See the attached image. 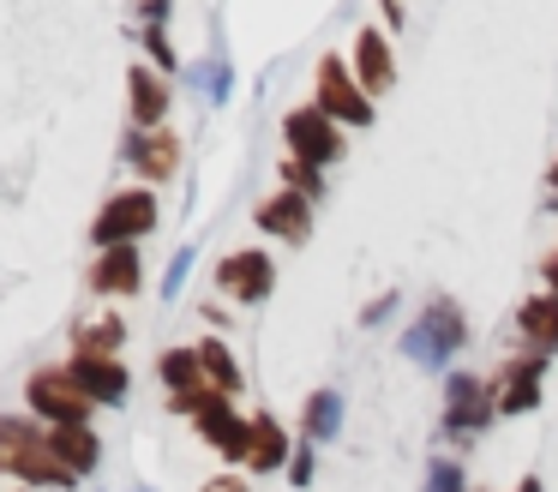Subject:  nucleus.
<instances>
[{"label":"nucleus","instance_id":"f257e3e1","mask_svg":"<svg viewBox=\"0 0 558 492\" xmlns=\"http://www.w3.org/2000/svg\"><path fill=\"white\" fill-rule=\"evenodd\" d=\"M462 336H469L462 331V307L438 295V300H426V312L402 331V355H409L414 367H450V355L462 348Z\"/></svg>","mask_w":558,"mask_h":492},{"label":"nucleus","instance_id":"f03ea898","mask_svg":"<svg viewBox=\"0 0 558 492\" xmlns=\"http://www.w3.org/2000/svg\"><path fill=\"white\" fill-rule=\"evenodd\" d=\"M181 415H198L193 427H198V439H210L222 456H234V463H246V432H253V420H241L229 408V396L222 391H210V384H198V391H186V396H169Z\"/></svg>","mask_w":558,"mask_h":492},{"label":"nucleus","instance_id":"7ed1b4c3","mask_svg":"<svg viewBox=\"0 0 558 492\" xmlns=\"http://www.w3.org/2000/svg\"><path fill=\"white\" fill-rule=\"evenodd\" d=\"M282 139H289V156H301V163H313V168H330V163L349 156V139H342L337 120L318 103L289 108V115H282Z\"/></svg>","mask_w":558,"mask_h":492},{"label":"nucleus","instance_id":"20e7f679","mask_svg":"<svg viewBox=\"0 0 558 492\" xmlns=\"http://www.w3.org/2000/svg\"><path fill=\"white\" fill-rule=\"evenodd\" d=\"M150 228H157V192H150V187H133V192H114V199L97 211L90 240L109 252V247H133V240L150 235Z\"/></svg>","mask_w":558,"mask_h":492},{"label":"nucleus","instance_id":"39448f33","mask_svg":"<svg viewBox=\"0 0 558 492\" xmlns=\"http://www.w3.org/2000/svg\"><path fill=\"white\" fill-rule=\"evenodd\" d=\"M25 403L37 408L43 420H54V427H90V396L73 384V372L66 367H43V372H31V384H25Z\"/></svg>","mask_w":558,"mask_h":492},{"label":"nucleus","instance_id":"423d86ee","mask_svg":"<svg viewBox=\"0 0 558 492\" xmlns=\"http://www.w3.org/2000/svg\"><path fill=\"white\" fill-rule=\"evenodd\" d=\"M318 108H325L337 127H373V96H366L361 79L342 67V55L318 60Z\"/></svg>","mask_w":558,"mask_h":492},{"label":"nucleus","instance_id":"0eeeda50","mask_svg":"<svg viewBox=\"0 0 558 492\" xmlns=\"http://www.w3.org/2000/svg\"><path fill=\"white\" fill-rule=\"evenodd\" d=\"M217 288L229 300H241V307H258V300L277 288V264H270L258 247H241V252H229V259L217 264Z\"/></svg>","mask_w":558,"mask_h":492},{"label":"nucleus","instance_id":"6e6552de","mask_svg":"<svg viewBox=\"0 0 558 492\" xmlns=\"http://www.w3.org/2000/svg\"><path fill=\"white\" fill-rule=\"evenodd\" d=\"M493 415H498L493 384H481L474 372H450V384H445V427H457V432H481Z\"/></svg>","mask_w":558,"mask_h":492},{"label":"nucleus","instance_id":"1a4fd4ad","mask_svg":"<svg viewBox=\"0 0 558 492\" xmlns=\"http://www.w3.org/2000/svg\"><path fill=\"white\" fill-rule=\"evenodd\" d=\"M126 163L138 168V180H169L181 168V139L169 127L157 132H126Z\"/></svg>","mask_w":558,"mask_h":492},{"label":"nucleus","instance_id":"9d476101","mask_svg":"<svg viewBox=\"0 0 558 492\" xmlns=\"http://www.w3.org/2000/svg\"><path fill=\"white\" fill-rule=\"evenodd\" d=\"M541 367H546V355H529V360H510V367L498 372V384H493L498 415H529V408L541 403Z\"/></svg>","mask_w":558,"mask_h":492},{"label":"nucleus","instance_id":"9b49d317","mask_svg":"<svg viewBox=\"0 0 558 492\" xmlns=\"http://www.w3.org/2000/svg\"><path fill=\"white\" fill-rule=\"evenodd\" d=\"M258 228H270L277 240H306L313 235V199L306 192H270L265 204H258Z\"/></svg>","mask_w":558,"mask_h":492},{"label":"nucleus","instance_id":"f8f14e48","mask_svg":"<svg viewBox=\"0 0 558 492\" xmlns=\"http://www.w3.org/2000/svg\"><path fill=\"white\" fill-rule=\"evenodd\" d=\"M354 79L366 96H385L397 84V60H390L385 31H354Z\"/></svg>","mask_w":558,"mask_h":492},{"label":"nucleus","instance_id":"ddd939ff","mask_svg":"<svg viewBox=\"0 0 558 492\" xmlns=\"http://www.w3.org/2000/svg\"><path fill=\"white\" fill-rule=\"evenodd\" d=\"M73 384L90 403H126V367L121 360H97V355H73Z\"/></svg>","mask_w":558,"mask_h":492},{"label":"nucleus","instance_id":"4468645a","mask_svg":"<svg viewBox=\"0 0 558 492\" xmlns=\"http://www.w3.org/2000/svg\"><path fill=\"white\" fill-rule=\"evenodd\" d=\"M126 91H133V127L138 132H157L169 120V84H162V72L133 67L126 72Z\"/></svg>","mask_w":558,"mask_h":492},{"label":"nucleus","instance_id":"2eb2a0df","mask_svg":"<svg viewBox=\"0 0 558 492\" xmlns=\"http://www.w3.org/2000/svg\"><path fill=\"white\" fill-rule=\"evenodd\" d=\"M517 331H522V343H529L534 355H553V348H558V295H553V288L522 300V307H517Z\"/></svg>","mask_w":558,"mask_h":492},{"label":"nucleus","instance_id":"dca6fc26","mask_svg":"<svg viewBox=\"0 0 558 492\" xmlns=\"http://www.w3.org/2000/svg\"><path fill=\"white\" fill-rule=\"evenodd\" d=\"M138 276H145L138 271V247H109L90 264V288H97V295H133Z\"/></svg>","mask_w":558,"mask_h":492},{"label":"nucleus","instance_id":"f3484780","mask_svg":"<svg viewBox=\"0 0 558 492\" xmlns=\"http://www.w3.org/2000/svg\"><path fill=\"white\" fill-rule=\"evenodd\" d=\"M289 432L277 427L270 415L253 420V432H246V468H258V475H270V468H289Z\"/></svg>","mask_w":558,"mask_h":492},{"label":"nucleus","instance_id":"a211bd4d","mask_svg":"<svg viewBox=\"0 0 558 492\" xmlns=\"http://www.w3.org/2000/svg\"><path fill=\"white\" fill-rule=\"evenodd\" d=\"M49 444H54V456H61L73 475H90V468L102 463V439H97L90 427H54Z\"/></svg>","mask_w":558,"mask_h":492},{"label":"nucleus","instance_id":"6ab92c4d","mask_svg":"<svg viewBox=\"0 0 558 492\" xmlns=\"http://www.w3.org/2000/svg\"><path fill=\"white\" fill-rule=\"evenodd\" d=\"M337 432H342V396L337 391H313L306 408H301V439L325 444V439H337Z\"/></svg>","mask_w":558,"mask_h":492},{"label":"nucleus","instance_id":"aec40b11","mask_svg":"<svg viewBox=\"0 0 558 492\" xmlns=\"http://www.w3.org/2000/svg\"><path fill=\"white\" fill-rule=\"evenodd\" d=\"M157 379L169 384V396H186V391H198V384H210V379H205V360H198V348H162Z\"/></svg>","mask_w":558,"mask_h":492},{"label":"nucleus","instance_id":"412c9836","mask_svg":"<svg viewBox=\"0 0 558 492\" xmlns=\"http://www.w3.org/2000/svg\"><path fill=\"white\" fill-rule=\"evenodd\" d=\"M121 343H126V324H121V319H90V324H78V336H73V355L121 360Z\"/></svg>","mask_w":558,"mask_h":492},{"label":"nucleus","instance_id":"4be33fe9","mask_svg":"<svg viewBox=\"0 0 558 492\" xmlns=\"http://www.w3.org/2000/svg\"><path fill=\"white\" fill-rule=\"evenodd\" d=\"M198 360H205L210 391H222V396H234V391H241V367H234V355L217 343V336H205V343H198Z\"/></svg>","mask_w":558,"mask_h":492},{"label":"nucleus","instance_id":"5701e85b","mask_svg":"<svg viewBox=\"0 0 558 492\" xmlns=\"http://www.w3.org/2000/svg\"><path fill=\"white\" fill-rule=\"evenodd\" d=\"M198 91H205L210 103H229V55H222V43L210 48V60L198 67Z\"/></svg>","mask_w":558,"mask_h":492},{"label":"nucleus","instance_id":"b1692460","mask_svg":"<svg viewBox=\"0 0 558 492\" xmlns=\"http://www.w3.org/2000/svg\"><path fill=\"white\" fill-rule=\"evenodd\" d=\"M282 180H289V192H306V199H318V187H325V175H318L313 163H301V156L282 163Z\"/></svg>","mask_w":558,"mask_h":492},{"label":"nucleus","instance_id":"393cba45","mask_svg":"<svg viewBox=\"0 0 558 492\" xmlns=\"http://www.w3.org/2000/svg\"><path fill=\"white\" fill-rule=\"evenodd\" d=\"M426 492H462V468L450 463V456H438V463H426Z\"/></svg>","mask_w":558,"mask_h":492},{"label":"nucleus","instance_id":"a878e982","mask_svg":"<svg viewBox=\"0 0 558 492\" xmlns=\"http://www.w3.org/2000/svg\"><path fill=\"white\" fill-rule=\"evenodd\" d=\"M186 271H193V247H181V252L169 259V276H162V300H174V295L186 288Z\"/></svg>","mask_w":558,"mask_h":492},{"label":"nucleus","instance_id":"bb28decb","mask_svg":"<svg viewBox=\"0 0 558 492\" xmlns=\"http://www.w3.org/2000/svg\"><path fill=\"white\" fill-rule=\"evenodd\" d=\"M289 480H294V487H306V480H313V444H294V456H289Z\"/></svg>","mask_w":558,"mask_h":492},{"label":"nucleus","instance_id":"cd10ccee","mask_svg":"<svg viewBox=\"0 0 558 492\" xmlns=\"http://www.w3.org/2000/svg\"><path fill=\"white\" fill-rule=\"evenodd\" d=\"M145 48H150V60H157L162 72L174 67V48H169V36H162V24H150V31H145Z\"/></svg>","mask_w":558,"mask_h":492},{"label":"nucleus","instance_id":"c85d7f7f","mask_svg":"<svg viewBox=\"0 0 558 492\" xmlns=\"http://www.w3.org/2000/svg\"><path fill=\"white\" fill-rule=\"evenodd\" d=\"M205 492H246V480L241 475H217V480H205Z\"/></svg>","mask_w":558,"mask_h":492},{"label":"nucleus","instance_id":"c756f323","mask_svg":"<svg viewBox=\"0 0 558 492\" xmlns=\"http://www.w3.org/2000/svg\"><path fill=\"white\" fill-rule=\"evenodd\" d=\"M390 307H397V295H385V300H373V307H366V324H378V319H385V312Z\"/></svg>","mask_w":558,"mask_h":492},{"label":"nucleus","instance_id":"7c9ffc66","mask_svg":"<svg viewBox=\"0 0 558 492\" xmlns=\"http://www.w3.org/2000/svg\"><path fill=\"white\" fill-rule=\"evenodd\" d=\"M541 276H546V288L558 295V252H546V264H541Z\"/></svg>","mask_w":558,"mask_h":492},{"label":"nucleus","instance_id":"2f4dec72","mask_svg":"<svg viewBox=\"0 0 558 492\" xmlns=\"http://www.w3.org/2000/svg\"><path fill=\"white\" fill-rule=\"evenodd\" d=\"M378 7H385V19H390V24H402V0H378Z\"/></svg>","mask_w":558,"mask_h":492},{"label":"nucleus","instance_id":"473e14b6","mask_svg":"<svg viewBox=\"0 0 558 492\" xmlns=\"http://www.w3.org/2000/svg\"><path fill=\"white\" fill-rule=\"evenodd\" d=\"M546 187H553V192H558V163H553V168H546Z\"/></svg>","mask_w":558,"mask_h":492},{"label":"nucleus","instance_id":"72a5a7b5","mask_svg":"<svg viewBox=\"0 0 558 492\" xmlns=\"http://www.w3.org/2000/svg\"><path fill=\"white\" fill-rule=\"evenodd\" d=\"M517 492H541V480H522V487Z\"/></svg>","mask_w":558,"mask_h":492},{"label":"nucleus","instance_id":"f704fd0d","mask_svg":"<svg viewBox=\"0 0 558 492\" xmlns=\"http://www.w3.org/2000/svg\"><path fill=\"white\" fill-rule=\"evenodd\" d=\"M133 492H145V487H133Z\"/></svg>","mask_w":558,"mask_h":492}]
</instances>
